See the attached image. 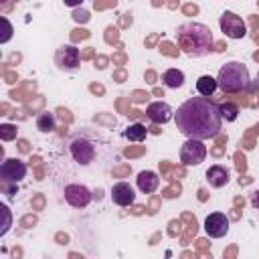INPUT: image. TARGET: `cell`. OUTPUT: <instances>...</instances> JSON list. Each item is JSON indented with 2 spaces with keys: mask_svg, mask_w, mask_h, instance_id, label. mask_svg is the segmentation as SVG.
<instances>
[{
  "mask_svg": "<svg viewBox=\"0 0 259 259\" xmlns=\"http://www.w3.org/2000/svg\"><path fill=\"white\" fill-rule=\"evenodd\" d=\"M174 123L184 138L210 140L221 132L223 117L219 105L208 97H190L174 111Z\"/></svg>",
  "mask_w": 259,
  "mask_h": 259,
  "instance_id": "1",
  "label": "cell"
},
{
  "mask_svg": "<svg viewBox=\"0 0 259 259\" xmlns=\"http://www.w3.org/2000/svg\"><path fill=\"white\" fill-rule=\"evenodd\" d=\"M176 42L188 57H204L212 51V32L202 22H184L176 30Z\"/></svg>",
  "mask_w": 259,
  "mask_h": 259,
  "instance_id": "2",
  "label": "cell"
},
{
  "mask_svg": "<svg viewBox=\"0 0 259 259\" xmlns=\"http://www.w3.org/2000/svg\"><path fill=\"white\" fill-rule=\"evenodd\" d=\"M217 83H219V89H221L223 93H239V91L249 89V85H251V75H249V69H247L243 63H239V61H229V63H225V65L219 69Z\"/></svg>",
  "mask_w": 259,
  "mask_h": 259,
  "instance_id": "3",
  "label": "cell"
},
{
  "mask_svg": "<svg viewBox=\"0 0 259 259\" xmlns=\"http://www.w3.org/2000/svg\"><path fill=\"white\" fill-rule=\"evenodd\" d=\"M69 154L79 166H89L97 158V148H95V142L87 134H77L69 142Z\"/></svg>",
  "mask_w": 259,
  "mask_h": 259,
  "instance_id": "4",
  "label": "cell"
},
{
  "mask_svg": "<svg viewBox=\"0 0 259 259\" xmlns=\"http://www.w3.org/2000/svg\"><path fill=\"white\" fill-rule=\"evenodd\" d=\"M204 158H206V146L202 144V140L186 138V142L180 146V162L184 166H198L204 162Z\"/></svg>",
  "mask_w": 259,
  "mask_h": 259,
  "instance_id": "5",
  "label": "cell"
},
{
  "mask_svg": "<svg viewBox=\"0 0 259 259\" xmlns=\"http://www.w3.org/2000/svg\"><path fill=\"white\" fill-rule=\"evenodd\" d=\"M219 24H221V32L229 38H243L247 34V26H245V20L231 12V10H225L219 18Z\"/></svg>",
  "mask_w": 259,
  "mask_h": 259,
  "instance_id": "6",
  "label": "cell"
},
{
  "mask_svg": "<svg viewBox=\"0 0 259 259\" xmlns=\"http://www.w3.org/2000/svg\"><path fill=\"white\" fill-rule=\"evenodd\" d=\"M26 164L18 158H6L0 166V180L2 184H18L26 176Z\"/></svg>",
  "mask_w": 259,
  "mask_h": 259,
  "instance_id": "7",
  "label": "cell"
},
{
  "mask_svg": "<svg viewBox=\"0 0 259 259\" xmlns=\"http://www.w3.org/2000/svg\"><path fill=\"white\" fill-rule=\"evenodd\" d=\"M55 65L61 71H75L81 65V53L73 45H63L55 53Z\"/></svg>",
  "mask_w": 259,
  "mask_h": 259,
  "instance_id": "8",
  "label": "cell"
},
{
  "mask_svg": "<svg viewBox=\"0 0 259 259\" xmlns=\"http://www.w3.org/2000/svg\"><path fill=\"white\" fill-rule=\"evenodd\" d=\"M63 196L73 208H85L91 202L93 192L83 184H67L63 190Z\"/></svg>",
  "mask_w": 259,
  "mask_h": 259,
  "instance_id": "9",
  "label": "cell"
},
{
  "mask_svg": "<svg viewBox=\"0 0 259 259\" xmlns=\"http://www.w3.org/2000/svg\"><path fill=\"white\" fill-rule=\"evenodd\" d=\"M204 233L210 239H221L229 233V219L225 212H210L204 219Z\"/></svg>",
  "mask_w": 259,
  "mask_h": 259,
  "instance_id": "10",
  "label": "cell"
},
{
  "mask_svg": "<svg viewBox=\"0 0 259 259\" xmlns=\"http://www.w3.org/2000/svg\"><path fill=\"white\" fill-rule=\"evenodd\" d=\"M146 115L154 123H166V121H170L174 117V111L166 101H154V103H150L146 107Z\"/></svg>",
  "mask_w": 259,
  "mask_h": 259,
  "instance_id": "11",
  "label": "cell"
},
{
  "mask_svg": "<svg viewBox=\"0 0 259 259\" xmlns=\"http://www.w3.org/2000/svg\"><path fill=\"white\" fill-rule=\"evenodd\" d=\"M111 200L117 206H132L136 202V192L127 182H115L111 186Z\"/></svg>",
  "mask_w": 259,
  "mask_h": 259,
  "instance_id": "12",
  "label": "cell"
},
{
  "mask_svg": "<svg viewBox=\"0 0 259 259\" xmlns=\"http://www.w3.org/2000/svg\"><path fill=\"white\" fill-rule=\"evenodd\" d=\"M136 184H138V190L144 192V194H154L160 186V176L154 172V170H142L136 178Z\"/></svg>",
  "mask_w": 259,
  "mask_h": 259,
  "instance_id": "13",
  "label": "cell"
},
{
  "mask_svg": "<svg viewBox=\"0 0 259 259\" xmlns=\"http://www.w3.org/2000/svg\"><path fill=\"white\" fill-rule=\"evenodd\" d=\"M229 168L221 166V164H212L208 170H206V182L212 186V188H223L227 186L229 182Z\"/></svg>",
  "mask_w": 259,
  "mask_h": 259,
  "instance_id": "14",
  "label": "cell"
},
{
  "mask_svg": "<svg viewBox=\"0 0 259 259\" xmlns=\"http://www.w3.org/2000/svg\"><path fill=\"white\" fill-rule=\"evenodd\" d=\"M217 89H219V83H217L214 77H210V75H200V77H198V81H196V91H198V95L210 97Z\"/></svg>",
  "mask_w": 259,
  "mask_h": 259,
  "instance_id": "15",
  "label": "cell"
},
{
  "mask_svg": "<svg viewBox=\"0 0 259 259\" xmlns=\"http://www.w3.org/2000/svg\"><path fill=\"white\" fill-rule=\"evenodd\" d=\"M162 81H164L166 87L178 89V87L184 85V73H182L180 69H174V67H172V69H166L164 75H162Z\"/></svg>",
  "mask_w": 259,
  "mask_h": 259,
  "instance_id": "16",
  "label": "cell"
},
{
  "mask_svg": "<svg viewBox=\"0 0 259 259\" xmlns=\"http://www.w3.org/2000/svg\"><path fill=\"white\" fill-rule=\"evenodd\" d=\"M55 127H57V117H55L53 111H40L36 115V130H40L45 134H51Z\"/></svg>",
  "mask_w": 259,
  "mask_h": 259,
  "instance_id": "17",
  "label": "cell"
},
{
  "mask_svg": "<svg viewBox=\"0 0 259 259\" xmlns=\"http://www.w3.org/2000/svg\"><path fill=\"white\" fill-rule=\"evenodd\" d=\"M123 136H125L130 142H144V140H146V136H148V130H146V125H144V123L136 121V123H130V125L125 127Z\"/></svg>",
  "mask_w": 259,
  "mask_h": 259,
  "instance_id": "18",
  "label": "cell"
},
{
  "mask_svg": "<svg viewBox=\"0 0 259 259\" xmlns=\"http://www.w3.org/2000/svg\"><path fill=\"white\" fill-rule=\"evenodd\" d=\"M219 111H221V117L227 119V121H235L237 115H239V107L235 103H221Z\"/></svg>",
  "mask_w": 259,
  "mask_h": 259,
  "instance_id": "19",
  "label": "cell"
},
{
  "mask_svg": "<svg viewBox=\"0 0 259 259\" xmlns=\"http://www.w3.org/2000/svg\"><path fill=\"white\" fill-rule=\"evenodd\" d=\"M0 134H2V140H12L16 136V127L4 123V125H0Z\"/></svg>",
  "mask_w": 259,
  "mask_h": 259,
  "instance_id": "20",
  "label": "cell"
},
{
  "mask_svg": "<svg viewBox=\"0 0 259 259\" xmlns=\"http://www.w3.org/2000/svg\"><path fill=\"white\" fill-rule=\"evenodd\" d=\"M0 208L4 210V227L0 229V235H6V231H8V227H10V210H8V206H6V204H2Z\"/></svg>",
  "mask_w": 259,
  "mask_h": 259,
  "instance_id": "21",
  "label": "cell"
},
{
  "mask_svg": "<svg viewBox=\"0 0 259 259\" xmlns=\"http://www.w3.org/2000/svg\"><path fill=\"white\" fill-rule=\"evenodd\" d=\"M73 18H75L77 22H87V20H89V12H87V10H77V12L73 14Z\"/></svg>",
  "mask_w": 259,
  "mask_h": 259,
  "instance_id": "22",
  "label": "cell"
},
{
  "mask_svg": "<svg viewBox=\"0 0 259 259\" xmlns=\"http://www.w3.org/2000/svg\"><path fill=\"white\" fill-rule=\"evenodd\" d=\"M63 2H65V6H69V8H77V6L83 4V0H63Z\"/></svg>",
  "mask_w": 259,
  "mask_h": 259,
  "instance_id": "23",
  "label": "cell"
},
{
  "mask_svg": "<svg viewBox=\"0 0 259 259\" xmlns=\"http://www.w3.org/2000/svg\"><path fill=\"white\" fill-rule=\"evenodd\" d=\"M257 87H259V73H257Z\"/></svg>",
  "mask_w": 259,
  "mask_h": 259,
  "instance_id": "24",
  "label": "cell"
}]
</instances>
